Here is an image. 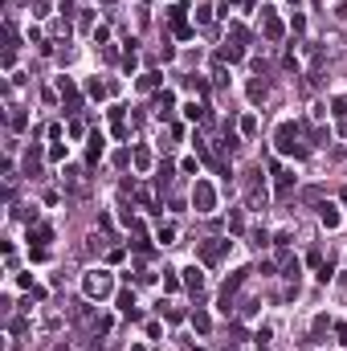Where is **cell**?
<instances>
[{"mask_svg":"<svg viewBox=\"0 0 347 351\" xmlns=\"http://www.w3.org/2000/svg\"><path fill=\"white\" fill-rule=\"evenodd\" d=\"M25 123H29V114H25V110H13V127H17V131H21Z\"/></svg>","mask_w":347,"mask_h":351,"instance_id":"31","label":"cell"},{"mask_svg":"<svg viewBox=\"0 0 347 351\" xmlns=\"http://www.w3.org/2000/svg\"><path fill=\"white\" fill-rule=\"evenodd\" d=\"M155 241H160V245H172V241H176V229H172V225H164L160 233H155Z\"/></svg>","mask_w":347,"mask_h":351,"instance_id":"20","label":"cell"},{"mask_svg":"<svg viewBox=\"0 0 347 351\" xmlns=\"http://www.w3.org/2000/svg\"><path fill=\"white\" fill-rule=\"evenodd\" d=\"M172 106H176L172 94H160V98H155V110H160V119H164V114H172Z\"/></svg>","mask_w":347,"mask_h":351,"instance_id":"14","label":"cell"},{"mask_svg":"<svg viewBox=\"0 0 347 351\" xmlns=\"http://www.w3.org/2000/svg\"><path fill=\"white\" fill-rule=\"evenodd\" d=\"M102 143H106V139H102L98 131L90 135V164H98V155H102Z\"/></svg>","mask_w":347,"mask_h":351,"instance_id":"12","label":"cell"},{"mask_svg":"<svg viewBox=\"0 0 347 351\" xmlns=\"http://www.w3.org/2000/svg\"><path fill=\"white\" fill-rule=\"evenodd\" d=\"M339 343H347V323H339Z\"/></svg>","mask_w":347,"mask_h":351,"instance_id":"32","label":"cell"},{"mask_svg":"<svg viewBox=\"0 0 347 351\" xmlns=\"http://www.w3.org/2000/svg\"><path fill=\"white\" fill-rule=\"evenodd\" d=\"M331 110H335V114H347V94H339V98L331 102Z\"/></svg>","mask_w":347,"mask_h":351,"instance_id":"28","label":"cell"},{"mask_svg":"<svg viewBox=\"0 0 347 351\" xmlns=\"http://www.w3.org/2000/svg\"><path fill=\"white\" fill-rule=\"evenodd\" d=\"M229 41H233V45H241V41H249V33H245V25H237V21L229 25Z\"/></svg>","mask_w":347,"mask_h":351,"instance_id":"16","label":"cell"},{"mask_svg":"<svg viewBox=\"0 0 347 351\" xmlns=\"http://www.w3.org/2000/svg\"><path fill=\"white\" fill-rule=\"evenodd\" d=\"M254 245L266 249V245H270V233H266V229H254Z\"/></svg>","mask_w":347,"mask_h":351,"instance_id":"24","label":"cell"},{"mask_svg":"<svg viewBox=\"0 0 347 351\" xmlns=\"http://www.w3.org/2000/svg\"><path fill=\"white\" fill-rule=\"evenodd\" d=\"M139 86H143V90H151V86H160V74H143V78H139Z\"/></svg>","mask_w":347,"mask_h":351,"instance_id":"27","label":"cell"},{"mask_svg":"<svg viewBox=\"0 0 347 351\" xmlns=\"http://www.w3.org/2000/svg\"><path fill=\"white\" fill-rule=\"evenodd\" d=\"M29 241H37V245L45 249V245L53 241V229H49V225H37V229H29Z\"/></svg>","mask_w":347,"mask_h":351,"instance_id":"10","label":"cell"},{"mask_svg":"<svg viewBox=\"0 0 347 351\" xmlns=\"http://www.w3.org/2000/svg\"><path fill=\"white\" fill-rule=\"evenodd\" d=\"M57 90H61V98H70V102L78 98V90H74V82H70V78H61V82H57Z\"/></svg>","mask_w":347,"mask_h":351,"instance_id":"17","label":"cell"},{"mask_svg":"<svg viewBox=\"0 0 347 351\" xmlns=\"http://www.w3.org/2000/svg\"><path fill=\"white\" fill-rule=\"evenodd\" d=\"M274 176H278V196L286 200V196H290V188H294V172H282V168L274 164Z\"/></svg>","mask_w":347,"mask_h":351,"instance_id":"9","label":"cell"},{"mask_svg":"<svg viewBox=\"0 0 347 351\" xmlns=\"http://www.w3.org/2000/svg\"><path fill=\"white\" fill-rule=\"evenodd\" d=\"M188 90H196V94H208V82H204V78H196V74H192V78H188Z\"/></svg>","mask_w":347,"mask_h":351,"instance_id":"23","label":"cell"},{"mask_svg":"<svg viewBox=\"0 0 347 351\" xmlns=\"http://www.w3.org/2000/svg\"><path fill=\"white\" fill-rule=\"evenodd\" d=\"M192 327H196V331H200V335H204V331H208V327H212V318H208V314H204V310H192Z\"/></svg>","mask_w":347,"mask_h":351,"instance_id":"15","label":"cell"},{"mask_svg":"<svg viewBox=\"0 0 347 351\" xmlns=\"http://www.w3.org/2000/svg\"><path fill=\"white\" fill-rule=\"evenodd\" d=\"M184 286H188L192 294L204 290V274H200V266H188V270H184Z\"/></svg>","mask_w":347,"mask_h":351,"instance_id":"7","label":"cell"},{"mask_svg":"<svg viewBox=\"0 0 347 351\" xmlns=\"http://www.w3.org/2000/svg\"><path fill=\"white\" fill-rule=\"evenodd\" d=\"M331 278H335V266H331V262H327V266H319V282H331Z\"/></svg>","mask_w":347,"mask_h":351,"instance_id":"29","label":"cell"},{"mask_svg":"<svg viewBox=\"0 0 347 351\" xmlns=\"http://www.w3.org/2000/svg\"><path fill=\"white\" fill-rule=\"evenodd\" d=\"M274 147H278L282 155H298V159L306 155V143H298V127H294V123H282V127H278Z\"/></svg>","mask_w":347,"mask_h":351,"instance_id":"1","label":"cell"},{"mask_svg":"<svg viewBox=\"0 0 347 351\" xmlns=\"http://www.w3.org/2000/svg\"><path fill=\"white\" fill-rule=\"evenodd\" d=\"M86 94H90V98H98V102H102V98H106V86H102L98 78H90V82H86Z\"/></svg>","mask_w":347,"mask_h":351,"instance_id":"13","label":"cell"},{"mask_svg":"<svg viewBox=\"0 0 347 351\" xmlns=\"http://www.w3.org/2000/svg\"><path fill=\"white\" fill-rule=\"evenodd\" d=\"M119 310H123V314H131V318H139V310H135V294L123 290V294H119Z\"/></svg>","mask_w":347,"mask_h":351,"instance_id":"11","label":"cell"},{"mask_svg":"<svg viewBox=\"0 0 347 351\" xmlns=\"http://www.w3.org/2000/svg\"><path fill=\"white\" fill-rule=\"evenodd\" d=\"M262 33H266V41H282V33H286V29H282V21L274 17V9L262 13Z\"/></svg>","mask_w":347,"mask_h":351,"instance_id":"6","label":"cell"},{"mask_svg":"<svg viewBox=\"0 0 347 351\" xmlns=\"http://www.w3.org/2000/svg\"><path fill=\"white\" fill-rule=\"evenodd\" d=\"M319 220H323V229H339V208L335 204H319Z\"/></svg>","mask_w":347,"mask_h":351,"instance_id":"8","label":"cell"},{"mask_svg":"<svg viewBox=\"0 0 347 351\" xmlns=\"http://www.w3.org/2000/svg\"><path fill=\"white\" fill-rule=\"evenodd\" d=\"M196 253H200V262H204V266H216V262L229 253V241H200Z\"/></svg>","mask_w":347,"mask_h":351,"instance_id":"4","label":"cell"},{"mask_svg":"<svg viewBox=\"0 0 347 351\" xmlns=\"http://www.w3.org/2000/svg\"><path fill=\"white\" fill-rule=\"evenodd\" d=\"M82 290H86V298H106L110 294V274L106 270H90L82 278Z\"/></svg>","mask_w":347,"mask_h":351,"instance_id":"2","label":"cell"},{"mask_svg":"<svg viewBox=\"0 0 347 351\" xmlns=\"http://www.w3.org/2000/svg\"><path fill=\"white\" fill-rule=\"evenodd\" d=\"M164 290H180V278H176V270H164Z\"/></svg>","mask_w":347,"mask_h":351,"instance_id":"21","label":"cell"},{"mask_svg":"<svg viewBox=\"0 0 347 351\" xmlns=\"http://www.w3.org/2000/svg\"><path fill=\"white\" fill-rule=\"evenodd\" d=\"M135 164H139V168H151V151L139 147V151H135Z\"/></svg>","mask_w":347,"mask_h":351,"instance_id":"25","label":"cell"},{"mask_svg":"<svg viewBox=\"0 0 347 351\" xmlns=\"http://www.w3.org/2000/svg\"><path fill=\"white\" fill-rule=\"evenodd\" d=\"M249 102H266V86L262 82H249Z\"/></svg>","mask_w":347,"mask_h":351,"instance_id":"18","label":"cell"},{"mask_svg":"<svg viewBox=\"0 0 347 351\" xmlns=\"http://www.w3.org/2000/svg\"><path fill=\"white\" fill-rule=\"evenodd\" d=\"M245 188H249V204H254V208H262V204H266V180H262V172H249Z\"/></svg>","mask_w":347,"mask_h":351,"instance_id":"5","label":"cell"},{"mask_svg":"<svg viewBox=\"0 0 347 351\" xmlns=\"http://www.w3.org/2000/svg\"><path fill=\"white\" fill-rule=\"evenodd\" d=\"M184 114H188V119H200V114H204V106H196V102H188V106H184Z\"/></svg>","mask_w":347,"mask_h":351,"instance_id":"30","label":"cell"},{"mask_svg":"<svg viewBox=\"0 0 347 351\" xmlns=\"http://www.w3.org/2000/svg\"><path fill=\"white\" fill-rule=\"evenodd\" d=\"M241 135H258V114H245L241 119Z\"/></svg>","mask_w":347,"mask_h":351,"instance_id":"19","label":"cell"},{"mask_svg":"<svg viewBox=\"0 0 347 351\" xmlns=\"http://www.w3.org/2000/svg\"><path fill=\"white\" fill-rule=\"evenodd\" d=\"M241 57V45H225V49H220V61H237Z\"/></svg>","mask_w":347,"mask_h":351,"instance_id":"22","label":"cell"},{"mask_svg":"<svg viewBox=\"0 0 347 351\" xmlns=\"http://www.w3.org/2000/svg\"><path fill=\"white\" fill-rule=\"evenodd\" d=\"M192 208H196V212H212V208H216V192H212L208 180H196V188H192Z\"/></svg>","mask_w":347,"mask_h":351,"instance_id":"3","label":"cell"},{"mask_svg":"<svg viewBox=\"0 0 347 351\" xmlns=\"http://www.w3.org/2000/svg\"><path fill=\"white\" fill-rule=\"evenodd\" d=\"M229 229H233V233H241V229H245V220H241V212H229Z\"/></svg>","mask_w":347,"mask_h":351,"instance_id":"26","label":"cell"}]
</instances>
